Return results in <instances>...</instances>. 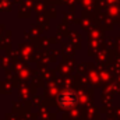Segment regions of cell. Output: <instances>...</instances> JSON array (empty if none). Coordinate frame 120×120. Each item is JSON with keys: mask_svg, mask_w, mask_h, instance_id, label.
I'll list each match as a JSON object with an SVG mask.
<instances>
[{"mask_svg": "<svg viewBox=\"0 0 120 120\" xmlns=\"http://www.w3.org/2000/svg\"><path fill=\"white\" fill-rule=\"evenodd\" d=\"M59 103L63 109H71L77 103V96L73 91H63L59 96Z\"/></svg>", "mask_w": 120, "mask_h": 120, "instance_id": "obj_1", "label": "cell"}]
</instances>
